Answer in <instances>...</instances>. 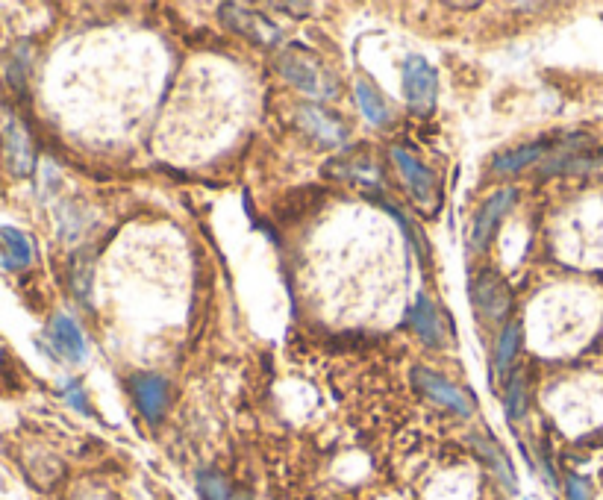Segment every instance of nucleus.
<instances>
[{"label":"nucleus","mask_w":603,"mask_h":500,"mask_svg":"<svg viewBox=\"0 0 603 500\" xmlns=\"http://www.w3.org/2000/svg\"><path fill=\"white\" fill-rule=\"evenodd\" d=\"M280 74L312 98H333L336 86L333 77L321 68V62L303 50H286L280 56Z\"/></svg>","instance_id":"1"},{"label":"nucleus","mask_w":603,"mask_h":500,"mask_svg":"<svg viewBox=\"0 0 603 500\" xmlns=\"http://www.w3.org/2000/svg\"><path fill=\"white\" fill-rule=\"evenodd\" d=\"M403 74V92L406 100L415 112L427 115L436 106V92H439V77L433 71V65L421 56H409L401 68Z\"/></svg>","instance_id":"2"},{"label":"nucleus","mask_w":603,"mask_h":500,"mask_svg":"<svg viewBox=\"0 0 603 500\" xmlns=\"http://www.w3.org/2000/svg\"><path fill=\"white\" fill-rule=\"evenodd\" d=\"M392 159H395V165L401 168V177H403V186L409 189V195L418 200L421 206H436L439 203V186H436V177H433V171L427 168V165H421L412 153H406V150L395 148L392 150Z\"/></svg>","instance_id":"3"},{"label":"nucleus","mask_w":603,"mask_h":500,"mask_svg":"<svg viewBox=\"0 0 603 500\" xmlns=\"http://www.w3.org/2000/svg\"><path fill=\"white\" fill-rule=\"evenodd\" d=\"M3 150H6V165L15 177H30L36 168V153H33V142L27 127L9 115L3 124Z\"/></svg>","instance_id":"4"},{"label":"nucleus","mask_w":603,"mask_h":500,"mask_svg":"<svg viewBox=\"0 0 603 500\" xmlns=\"http://www.w3.org/2000/svg\"><path fill=\"white\" fill-rule=\"evenodd\" d=\"M512 203H515V189H501V192H495L492 198L480 206V212L474 218V227H471V248L477 250V253H483V250L492 245V236H495L501 218L506 215V209Z\"/></svg>","instance_id":"5"},{"label":"nucleus","mask_w":603,"mask_h":500,"mask_svg":"<svg viewBox=\"0 0 603 500\" xmlns=\"http://www.w3.org/2000/svg\"><path fill=\"white\" fill-rule=\"evenodd\" d=\"M412 377H415V386L427 395V398H433L436 403H442L445 409H453L456 415H471L474 412V403L465 398V392L462 389H456L451 380H445V377H439V374H433L430 368H415L412 371Z\"/></svg>","instance_id":"6"},{"label":"nucleus","mask_w":603,"mask_h":500,"mask_svg":"<svg viewBox=\"0 0 603 500\" xmlns=\"http://www.w3.org/2000/svg\"><path fill=\"white\" fill-rule=\"evenodd\" d=\"M474 303L489 321H501L509 312V289L495 271H480L474 280Z\"/></svg>","instance_id":"7"},{"label":"nucleus","mask_w":603,"mask_h":500,"mask_svg":"<svg viewBox=\"0 0 603 500\" xmlns=\"http://www.w3.org/2000/svg\"><path fill=\"white\" fill-rule=\"evenodd\" d=\"M221 12H224V21L236 33L248 36V39L259 42V45H277V39H280L277 27L271 21H265L259 12H248L245 6H221Z\"/></svg>","instance_id":"8"},{"label":"nucleus","mask_w":603,"mask_h":500,"mask_svg":"<svg viewBox=\"0 0 603 500\" xmlns=\"http://www.w3.org/2000/svg\"><path fill=\"white\" fill-rule=\"evenodd\" d=\"M133 398L148 421H159L165 400H168V386L156 374H139V377H133Z\"/></svg>","instance_id":"9"},{"label":"nucleus","mask_w":603,"mask_h":500,"mask_svg":"<svg viewBox=\"0 0 603 500\" xmlns=\"http://www.w3.org/2000/svg\"><path fill=\"white\" fill-rule=\"evenodd\" d=\"M301 127L306 133H312L315 139H321L324 145H342L345 142V124L333 115H327L318 106H306L301 112Z\"/></svg>","instance_id":"10"},{"label":"nucleus","mask_w":603,"mask_h":500,"mask_svg":"<svg viewBox=\"0 0 603 500\" xmlns=\"http://www.w3.org/2000/svg\"><path fill=\"white\" fill-rule=\"evenodd\" d=\"M0 262L9 271H21L33 262V245L21 230L0 227Z\"/></svg>","instance_id":"11"},{"label":"nucleus","mask_w":603,"mask_h":500,"mask_svg":"<svg viewBox=\"0 0 603 500\" xmlns=\"http://www.w3.org/2000/svg\"><path fill=\"white\" fill-rule=\"evenodd\" d=\"M51 339L56 350L71 359V362H80L86 356V339L80 333V327L68 318V315H56L51 321Z\"/></svg>","instance_id":"12"},{"label":"nucleus","mask_w":603,"mask_h":500,"mask_svg":"<svg viewBox=\"0 0 603 500\" xmlns=\"http://www.w3.org/2000/svg\"><path fill=\"white\" fill-rule=\"evenodd\" d=\"M412 324H415V333L421 336L424 345L442 348V324H439V315H436L430 298L421 295V298L415 300V306H412Z\"/></svg>","instance_id":"13"},{"label":"nucleus","mask_w":603,"mask_h":500,"mask_svg":"<svg viewBox=\"0 0 603 500\" xmlns=\"http://www.w3.org/2000/svg\"><path fill=\"white\" fill-rule=\"evenodd\" d=\"M551 145L548 142H533V145H524V148L512 150V153H503L495 159V171H501V174H512V171H521L524 165H530V162H536L542 153H548Z\"/></svg>","instance_id":"14"},{"label":"nucleus","mask_w":603,"mask_h":500,"mask_svg":"<svg viewBox=\"0 0 603 500\" xmlns=\"http://www.w3.org/2000/svg\"><path fill=\"white\" fill-rule=\"evenodd\" d=\"M356 98H359V106H362V112H365V118L374 124V127H380V124H386L389 121V109H386V100L380 98V92L371 86V83H365V80H359L356 83Z\"/></svg>","instance_id":"15"},{"label":"nucleus","mask_w":603,"mask_h":500,"mask_svg":"<svg viewBox=\"0 0 603 500\" xmlns=\"http://www.w3.org/2000/svg\"><path fill=\"white\" fill-rule=\"evenodd\" d=\"M198 492H201L203 500H233V492L227 486L224 477L212 474V471H203L198 477Z\"/></svg>","instance_id":"16"},{"label":"nucleus","mask_w":603,"mask_h":500,"mask_svg":"<svg viewBox=\"0 0 603 500\" xmlns=\"http://www.w3.org/2000/svg\"><path fill=\"white\" fill-rule=\"evenodd\" d=\"M515 350H518V324L512 321L501 336V348H498V359H495V368L498 374H506L512 359H515Z\"/></svg>","instance_id":"17"},{"label":"nucleus","mask_w":603,"mask_h":500,"mask_svg":"<svg viewBox=\"0 0 603 500\" xmlns=\"http://www.w3.org/2000/svg\"><path fill=\"white\" fill-rule=\"evenodd\" d=\"M568 500H592V492H589V486H586V480H580V477H568Z\"/></svg>","instance_id":"18"},{"label":"nucleus","mask_w":603,"mask_h":500,"mask_svg":"<svg viewBox=\"0 0 603 500\" xmlns=\"http://www.w3.org/2000/svg\"><path fill=\"white\" fill-rule=\"evenodd\" d=\"M65 398H68V403H71V406H74V409H80V412H86V415H89V412H92V409H89V403H86V395H83V389H77V386H71V389H68V395H65Z\"/></svg>","instance_id":"19"}]
</instances>
